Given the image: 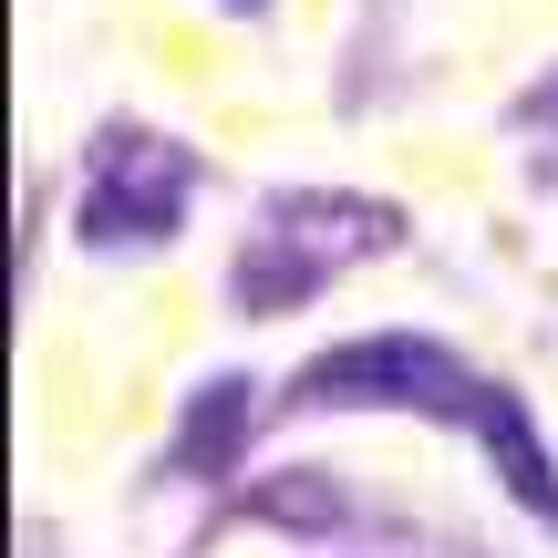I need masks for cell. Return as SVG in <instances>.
<instances>
[{"instance_id":"cell-1","label":"cell","mask_w":558,"mask_h":558,"mask_svg":"<svg viewBox=\"0 0 558 558\" xmlns=\"http://www.w3.org/2000/svg\"><path fill=\"white\" fill-rule=\"evenodd\" d=\"M403 239H414V218L373 186H279L248 207L239 248H228V300H239V320H279Z\"/></svg>"},{"instance_id":"cell-2","label":"cell","mask_w":558,"mask_h":558,"mask_svg":"<svg viewBox=\"0 0 558 558\" xmlns=\"http://www.w3.org/2000/svg\"><path fill=\"white\" fill-rule=\"evenodd\" d=\"M507 393H518V383H497L486 362H465L456 341H435V331H362V341H331V352L300 362L290 414H414V424L486 435Z\"/></svg>"},{"instance_id":"cell-3","label":"cell","mask_w":558,"mask_h":558,"mask_svg":"<svg viewBox=\"0 0 558 558\" xmlns=\"http://www.w3.org/2000/svg\"><path fill=\"white\" fill-rule=\"evenodd\" d=\"M186 218H197V145L145 114H104L73 166V239L94 259H124L186 239Z\"/></svg>"},{"instance_id":"cell-4","label":"cell","mask_w":558,"mask_h":558,"mask_svg":"<svg viewBox=\"0 0 558 558\" xmlns=\"http://www.w3.org/2000/svg\"><path fill=\"white\" fill-rule=\"evenodd\" d=\"M248 424H259V393H248L239 373H218V383H197L186 393V414H177V435H166V465L177 476H228L239 465V445H248Z\"/></svg>"},{"instance_id":"cell-5","label":"cell","mask_w":558,"mask_h":558,"mask_svg":"<svg viewBox=\"0 0 558 558\" xmlns=\"http://www.w3.org/2000/svg\"><path fill=\"white\" fill-rule=\"evenodd\" d=\"M507 135H518V156H527V177L538 186H558V62L538 83L518 94V114H507Z\"/></svg>"},{"instance_id":"cell-6","label":"cell","mask_w":558,"mask_h":558,"mask_svg":"<svg viewBox=\"0 0 558 558\" xmlns=\"http://www.w3.org/2000/svg\"><path fill=\"white\" fill-rule=\"evenodd\" d=\"M228 11H248V21H259V11H269V0H228Z\"/></svg>"}]
</instances>
